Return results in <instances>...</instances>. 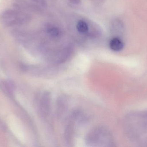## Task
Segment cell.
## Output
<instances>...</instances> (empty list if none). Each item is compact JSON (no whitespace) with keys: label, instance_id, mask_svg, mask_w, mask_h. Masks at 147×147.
<instances>
[{"label":"cell","instance_id":"obj_1","mask_svg":"<svg viewBox=\"0 0 147 147\" xmlns=\"http://www.w3.org/2000/svg\"><path fill=\"white\" fill-rule=\"evenodd\" d=\"M109 137V134L105 129L98 128L90 132L87 136V141L91 146L103 147V144H106Z\"/></svg>","mask_w":147,"mask_h":147},{"label":"cell","instance_id":"obj_3","mask_svg":"<svg viewBox=\"0 0 147 147\" xmlns=\"http://www.w3.org/2000/svg\"><path fill=\"white\" fill-rule=\"evenodd\" d=\"M77 29L80 33H85L88 32L89 27L85 22L83 20H80L77 23Z\"/></svg>","mask_w":147,"mask_h":147},{"label":"cell","instance_id":"obj_2","mask_svg":"<svg viewBox=\"0 0 147 147\" xmlns=\"http://www.w3.org/2000/svg\"><path fill=\"white\" fill-rule=\"evenodd\" d=\"M109 46L113 51H119L123 49L124 44L120 38L115 37L110 41Z\"/></svg>","mask_w":147,"mask_h":147},{"label":"cell","instance_id":"obj_4","mask_svg":"<svg viewBox=\"0 0 147 147\" xmlns=\"http://www.w3.org/2000/svg\"><path fill=\"white\" fill-rule=\"evenodd\" d=\"M47 32L48 34L51 35V37L53 38H56L59 35L60 31L56 27L51 26L48 27L47 28Z\"/></svg>","mask_w":147,"mask_h":147},{"label":"cell","instance_id":"obj_5","mask_svg":"<svg viewBox=\"0 0 147 147\" xmlns=\"http://www.w3.org/2000/svg\"><path fill=\"white\" fill-rule=\"evenodd\" d=\"M70 2L73 4H78L80 3V0H69Z\"/></svg>","mask_w":147,"mask_h":147}]
</instances>
